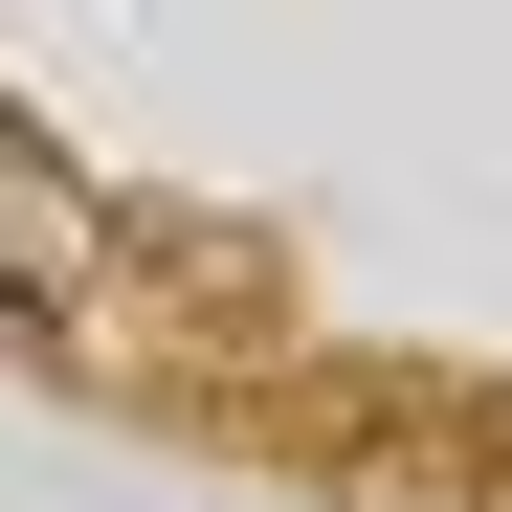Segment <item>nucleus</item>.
<instances>
[{
  "instance_id": "nucleus-1",
  "label": "nucleus",
  "mask_w": 512,
  "mask_h": 512,
  "mask_svg": "<svg viewBox=\"0 0 512 512\" xmlns=\"http://www.w3.org/2000/svg\"><path fill=\"white\" fill-rule=\"evenodd\" d=\"M90 268H112V201L67 179L23 112H0V312H23V334H67V312H90Z\"/></svg>"
}]
</instances>
